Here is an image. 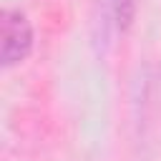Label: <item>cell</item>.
<instances>
[{
	"mask_svg": "<svg viewBox=\"0 0 161 161\" xmlns=\"http://www.w3.org/2000/svg\"><path fill=\"white\" fill-rule=\"evenodd\" d=\"M33 45V30L28 18L20 10L5 8L3 10V63L18 65L25 60V55L30 53Z\"/></svg>",
	"mask_w": 161,
	"mask_h": 161,
	"instance_id": "6da1fadb",
	"label": "cell"
},
{
	"mask_svg": "<svg viewBox=\"0 0 161 161\" xmlns=\"http://www.w3.org/2000/svg\"><path fill=\"white\" fill-rule=\"evenodd\" d=\"M111 5H113V15L118 23H126L133 13V0H111Z\"/></svg>",
	"mask_w": 161,
	"mask_h": 161,
	"instance_id": "7a4b0ae2",
	"label": "cell"
}]
</instances>
